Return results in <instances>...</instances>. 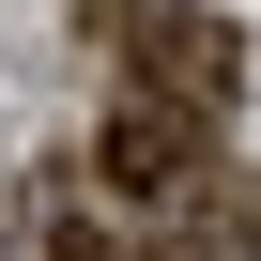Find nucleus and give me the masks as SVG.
Listing matches in <instances>:
<instances>
[{
  "label": "nucleus",
  "mask_w": 261,
  "mask_h": 261,
  "mask_svg": "<svg viewBox=\"0 0 261 261\" xmlns=\"http://www.w3.org/2000/svg\"><path fill=\"white\" fill-rule=\"evenodd\" d=\"M77 16L123 46V77H139V92H169V108H230L246 92V31L215 16V0H77Z\"/></svg>",
  "instance_id": "f257e3e1"
},
{
  "label": "nucleus",
  "mask_w": 261,
  "mask_h": 261,
  "mask_svg": "<svg viewBox=\"0 0 261 261\" xmlns=\"http://www.w3.org/2000/svg\"><path fill=\"white\" fill-rule=\"evenodd\" d=\"M92 169H108V200H139V215H200L215 200V123L169 108V92H123L92 123Z\"/></svg>",
  "instance_id": "f03ea898"
},
{
  "label": "nucleus",
  "mask_w": 261,
  "mask_h": 261,
  "mask_svg": "<svg viewBox=\"0 0 261 261\" xmlns=\"http://www.w3.org/2000/svg\"><path fill=\"white\" fill-rule=\"evenodd\" d=\"M215 261H261V230H230V246H215Z\"/></svg>",
  "instance_id": "7ed1b4c3"
}]
</instances>
